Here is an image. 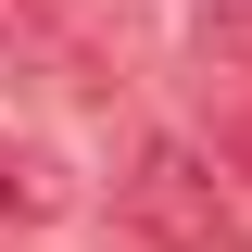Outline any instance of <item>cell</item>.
Returning a JSON list of instances; mask_svg holds the SVG:
<instances>
[{"label":"cell","instance_id":"4","mask_svg":"<svg viewBox=\"0 0 252 252\" xmlns=\"http://www.w3.org/2000/svg\"><path fill=\"white\" fill-rule=\"evenodd\" d=\"M63 38V0H0V76H38Z\"/></svg>","mask_w":252,"mask_h":252},{"label":"cell","instance_id":"5","mask_svg":"<svg viewBox=\"0 0 252 252\" xmlns=\"http://www.w3.org/2000/svg\"><path fill=\"white\" fill-rule=\"evenodd\" d=\"M215 164H227V177L252 189V114H227V126H215Z\"/></svg>","mask_w":252,"mask_h":252},{"label":"cell","instance_id":"1","mask_svg":"<svg viewBox=\"0 0 252 252\" xmlns=\"http://www.w3.org/2000/svg\"><path fill=\"white\" fill-rule=\"evenodd\" d=\"M101 240L114 252H227V164L189 139H152L101 202Z\"/></svg>","mask_w":252,"mask_h":252},{"label":"cell","instance_id":"3","mask_svg":"<svg viewBox=\"0 0 252 252\" xmlns=\"http://www.w3.org/2000/svg\"><path fill=\"white\" fill-rule=\"evenodd\" d=\"M0 215H63V164L51 152H38V139H0Z\"/></svg>","mask_w":252,"mask_h":252},{"label":"cell","instance_id":"2","mask_svg":"<svg viewBox=\"0 0 252 252\" xmlns=\"http://www.w3.org/2000/svg\"><path fill=\"white\" fill-rule=\"evenodd\" d=\"M189 76L227 89V114H252V0H215V13L189 26Z\"/></svg>","mask_w":252,"mask_h":252}]
</instances>
